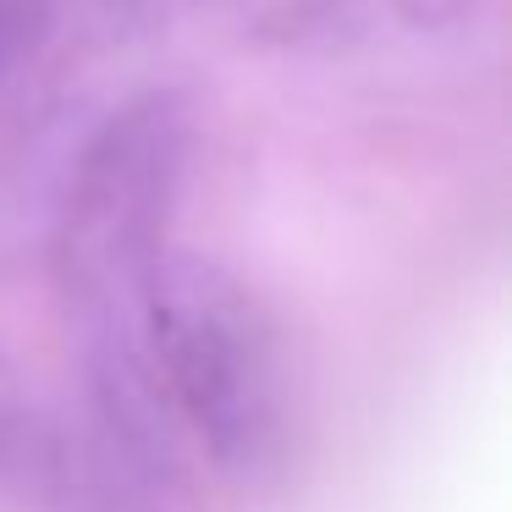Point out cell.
I'll return each mask as SVG.
<instances>
[{
	"mask_svg": "<svg viewBox=\"0 0 512 512\" xmlns=\"http://www.w3.org/2000/svg\"><path fill=\"white\" fill-rule=\"evenodd\" d=\"M138 336L171 424L232 479H265L292 452V347L248 281L166 248L138 298Z\"/></svg>",
	"mask_w": 512,
	"mask_h": 512,
	"instance_id": "6da1fadb",
	"label": "cell"
},
{
	"mask_svg": "<svg viewBox=\"0 0 512 512\" xmlns=\"http://www.w3.org/2000/svg\"><path fill=\"white\" fill-rule=\"evenodd\" d=\"M188 171V116L171 94H144L89 133L56 215V270L83 358L144 353L138 298L166 254V226Z\"/></svg>",
	"mask_w": 512,
	"mask_h": 512,
	"instance_id": "7a4b0ae2",
	"label": "cell"
},
{
	"mask_svg": "<svg viewBox=\"0 0 512 512\" xmlns=\"http://www.w3.org/2000/svg\"><path fill=\"white\" fill-rule=\"evenodd\" d=\"M56 463H61V446L34 386L23 380V369L12 358L0 353V501L39 490L56 474Z\"/></svg>",
	"mask_w": 512,
	"mask_h": 512,
	"instance_id": "3957f363",
	"label": "cell"
},
{
	"mask_svg": "<svg viewBox=\"0 0 512 512\" xmlns=\"http://www.w3.org/2000/svg\"><path fill=\"white\" fill-rule=\"evenodd\" d=\"M56 34V0H0V94L12 89Z\"/></svg>",
	"mask_w": 512,
	"mask_h": 512,
	"instance_id": "277c9868",
	"label": "cell"
}]
</instances>
